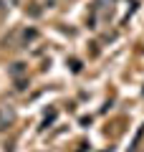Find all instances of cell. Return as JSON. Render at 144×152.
<instances>
[{"label":"cell","instance_id":"6da1fadb","mask_svg":"<svg viewBox=\"0 0 144 152\" xmlns=\"http://www.w3.org/2000/svg\"><path fill=\"white\" fill-rule=\"evenodd\" d=\"M13 122H15V112L10 107H0V132H5Z\"/></svg>","mask_w":144,"mask_h":152},{"label":"cell","instance_id":"7a4b0ae2","mask_svg":"<svg viewBox=\"0 0 144 152\" xmlns=\"http://www.w3.org/2000/svg\"><path fill=\"white\" fill-rule=\"evenodd\" d=\"M36 36H38L36 31H25V36H23V41H25V43H28V41H33V38H36Z\"/></svg>","mask_w":144,"mask_h":152},{"label":"cell","instance_id":"3957f363","mask_svg":"<svg viewBox=\"0 0 144 152\" xmlns=\"http://www.w3.org/2000/svg\"><path fill=\"white\" fill-rule=\"evenodd\" d=\"M5 8H8V5H5V0H0V15L5 13Z\"/></svg>","mask_w":144,"mask_h":152}]
</instances>
